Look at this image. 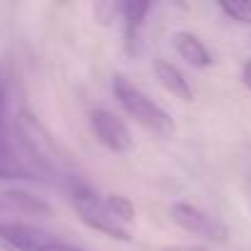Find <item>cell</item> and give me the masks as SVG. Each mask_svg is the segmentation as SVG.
<instances>
[{
    "mask_svg": "<svg viewBox=\"0 0 251 251\" xmlns=\"http://www.w3.org/2000/svg\"><path fill=\"white\" fill-rule=\"evenodd\" d=\"M69 200H72V207L76 209L79 219L86 226H91L94 231H101L116 241H131V229L116 217L108 195H99L89 182H84L79 177H69Z\"/></svg>",
    "mask_w": 251,
    "mask_h": 251,
    "instance_id": "obj_1",
    "label": "cell"
},
{
    "mask_svg": "<svg viewBox=\"0 0 251 251\" xmlns=\"http://www.w3.org/2000/svg\"><path fill=\"white\" fill-rule=\"evenodd\" d=\"M113 94H116V101L121 103V108L136 123H141L146 131L155 133L158 138H170L175 133V121L170 118V113L163 106H158L146 91H141L136 84H131L126 76H121V74L113 76Z\"/></svg>",
    "mask_w": 251,
    "mask_h": 251,
    "instance_id": "obj_2",
    "label": "cell"
},
{
    "mask_svg": "<svg viewBox=\"0 0 251 251\" xmlns=\"http://www.w3.org/2000/svg\"><path fill=\"white\" fill-rule=\"evenodd\" d=\"M0 241L13 251H86L45 231L42 226L25 222H0Z\"/></svg>",
    "mask_w": 251,
    "mask_h": 251,
    "instance_id": "obj_3",
    "label": "cell"
},
{
    "mask_svg": "<svg viewBox=\"0 0 251 251\" xmlns=\"http://www.w3.org/2000/svg\"><path fill=\"white\" fill-rule=\"evenodd\" d=\"M170 217L180 229H185L187 234H192L202 241H209V244H226L229 241V229L219 219L209 217L207 212H202L195 204L175 202L170 207Z\"/></svg>",
    "mask_w": 251,
    "mask_h": 251,
    "instance_id": "obj_4",
    "label": "cell"
},
{
    "mask_svg": "<svg viewBox=\"0 0 251 251\" xmlns=\"http://www.w3.org/2000/svg\"><path fill=\"white\" fill-rule=\"evenodd\" d=\"M89 123H91V131L96 136V141L108 148L111 153H128L133 148V138H131V131L116 113L106 111V108H99L89 116Z\"/></svg>",
    "mask_w": 251,
    "mask_h": 251,
    "instance_id": "obj_5",
    "label": "cell"
},
{
    "mask_svg": "<svg viewBox=\"0 0 251 251\" xmlns=\"http://www.w3.org/2000/svg\"><path fill=\"white\" fill-rule=\"evenodd\" d=\"M27 175H30L27 168L13 151L10 128H8V94L5 86L0 84V180H15Z\"/></svg>",
    "mask_w": 251,
    "mask_h": 251,
    "instance_id": "obj_6",
    "label": "cell"
},
{
    "mask_svg": "<svg viewBox=\"0 0 251 251\" xmlns=\"http://www.w3.org/2000/svg\"><path fill=\"white\" fill-rule=\"evenodd\" d=\"M0 214H20V217H45L50 207L23 190H0Z\"/></svg>",
    "mask_w": 251,
    "mask_h": 251,
    "instance_id": "obj_7",
    "label": "cell"
},
{
    "mask_svg": "<svg viewBox=\"0 0 251 251\" xmlns=\"http://www.w3.org/2000/svg\"><path fill=\"white\" fill-rule=\"evenodd\" d=\"M153 10L151 3H136V0H128V3H118L116 5V15H121L123 20V40H126V50L136 52L138 45V32L143 27L146 15Z\"/></svg>",
    "mask_w": 251,
    "mask_h": 251,
    "instance_id": "obj_8",
    "label": "cell"
},
{
    "mask_svg": "<svg viewBox=\"0 0 251 251\" xmlns=\"http://www.w3.org/2000/svg\"><path fill=\"white\" fill-rule=\"evenodd\" d=\"M173 45H175L177 54L187 64H192L197 69L212 67V52L207 50V45L197 35H192V32H175L173 35Z\"/></svg>",
    "mask_w": 251,
    "mask_h": 251,
    "instance_id": "obj_9",
    "label": "cell"
},
{
    "mask_svg": "<svg viewBox=\"0 0 251 251\" xmlns=\"http://www.w3.org/2000/svg\"><path fill=\"white\" fill-rule=\"evenodd\" d=\"M153 69H155V76H158V81L163 84V89H165V91H170L175 99L192 101L195 91H192L190 81L185 79V74H182L175 64H170L168 59H155Z\"/></svg>",
    "mask_w": 251,
    "mask_h": 251,
    "instance_id": "obj_10",
    "label": "cell"
},
{
    "mask_svg": "<svg viewBox=\"0 0 251 251\" xmlns=\"http://www.w3.org/2000/svg\"><path fill=\"white\" fill-rule=\"evenodd\" d=\"M219 10L229 15L234 23L251 25V3L249 0H231V3H219Z\"/></svg>",
    "mask_w": 251,
    "mask_h": 251,
    "instance_id": "obj_11",
    "label": "cell"
},
{
    "mask_svg": "<svg viewBox=\"0 0 251 251\" xmlns=\"http://www.w3.org/2000/svg\"><path fill=\"white\" fill-rule=\"evenodd\" d=\"M241 81L251 89V59H249V62L244 64V69H241Z\"/></svg>",
    "mask_w": 251,
    "mask_h": 251,
    "instance_id": "obj_12",
    "label": "cell"
}]
</instances>
